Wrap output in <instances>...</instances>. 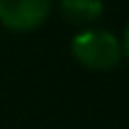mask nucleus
<instances>
[{
    "label": "nucleus",
    "mask_w": 129,
    "mask_h": 129,
    "mask_svg": "<svg viewBox=\"0 0 129 129\" xmlns=\"http://www.w3.org/2000/svg\"><path fill=\"white\" fill-rule=\"evenodd\" d=\"M70 52L88 70H111L122 57V45L107 29H86L73 39Z\"/></svg>",
    "instance_id": "1"
},
{
    "label": "nucleus",
    "mask_w": 129,
    "mask_h": 129,
    "mask_svg": "<svg viewBox=\"0 0 129 129\" xmlns=\"http://www.w3.org/2000/svg\"><path fill=\"white\" fill-rule=\"evenodd\" d=\"M52 9V0H0V23L14 32L41 27Z\"/></svg>",
    "instance_id": "2"
},
{
    "label": "nucleus",
    "mask_w": 129,
    "mask_h": 129,
    "mask_svg": "<svg viewBox=\"0 0 129 129\" xmlns=\"http://www.w3.org/2000/svg\"><path fill=\"white\" fill-rule=\"evenodd\" d=\"M61 14L73 25H91L102 16V0H61Z\"/></svg>",
    "instance_id": "3"
},
{
    "label": "nucleus",
    "mask_w": 129,
    "mask_h": 129,
    "mask_svg": "<svg viewBox=\"0 0 129 129\" xmlns=\"http://www.w3.org/2000/svg\"><path fill=\"white\" fill-rule=\"evenodd\" d=\"M120 45H122V52L129 57V23H127V27H125V34H122V43Z\"/></svg>",
    "instance_id": "4"
}]
</instances>
